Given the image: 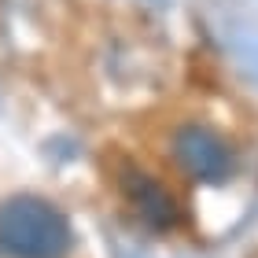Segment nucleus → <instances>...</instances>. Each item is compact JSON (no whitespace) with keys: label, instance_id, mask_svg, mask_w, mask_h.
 Returning a JSON list of instances; mask_svg holds the SVG:
<instances>
[{"label":"nucleus","instance_id":"obj_1","mask_svg":"<svg viewBox=\"0 0 258 258\" xmlns=\"http://www.w3.org/2000/svg\"><path fill=\"white\" fill-rule=\"evenodd\" d=\"M74 229L52 199L15 192L0 203V251L8 258H67Z\"/></svg>","mask_w":258,"mask_h":258},{"label":"nucleus","instance_id":"obj_2","mask_svg":"<svg viewBox=\"0 0 258 258\" xmlns=\"http://www.w3.org/2000/svg\"><path fill=\"white\" fill-rule=\"evenodd\" d=\"M166 155L196 184H225L236 173V151H232L229 137L207 122H177L166 137Z\"/></svg>","mask_w":258,"mask_h":258},{"label":"nucleus","instance_id":"obj_3","mask_svg":"<svg viewBox=\"0 0 258 258\" xmlns=\"http://www.w3.org/2000/svg\"><path fill=\"white\" fill-rule=\"evenodd\" d=\"M118 188L129 199V207L140 214V221L159 232H170L181 225V203L155 173H148L137 162H122L118 166Z\"/></svg>","mask_w":258,"mask_h":258}]
</instances>
